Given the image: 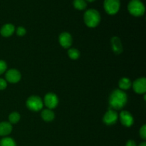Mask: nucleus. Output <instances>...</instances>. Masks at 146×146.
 <instances>
[{"label":"nucleus","instance_id":"1","mask_svg":"<svg viewBox=\"0 0 146 146\" xmlns=\"http://www.w3.org/2000/svg\"><path fill=\"white\" fill-rule=\"evenodd\" d=\"M128 101L127 94L121 89H115L109 97V105L111 109L121 110L126 105Z\"/></svg>","mask_w":146,"mask_h":146},{"label":"nucleus","instance_id":"2","mask_svg":"<svg viewBox=\"0 0 146 146\" xmlns=\"http://www.w3.org/2000/svg\"><path fill=\"white\" fill-rule=\"evenodd\" d=\"M84 20L87 27L89 28H95L101 22V15L97 10L91 9L85 12Z\"/></svg>","mask_w":146,"mask_h":146},{"label":"nucleus","instance_id":"3","mask_svg":"<svg viewBox=\"0 0 146 146\" xmlns=\"http://www.w3.org/2000/svg\"><path fill=\"white\" fill-rule=\"evenodd\" d=\"M128 10L134 17H141L145 13V6L140 0H131L128 4Z\"/></svg>","mask_w":146,"mask_h":146},{"label":"nucleus","instance_id":"4","mask_svg":"<svg viewBox=\"0 0 146 146\" xmlns=\"http://www.w3.org/2000/svg\"><path fill=\"white\" fill-rule=\"evenodd\" d=\"M27 108L32 111H38L42 109L44 106V102L39 96H31L29 97L26 102Z\"/></svg>","mask_w":146,"mask_h":146},{"label":"nucleus","instance_id":"5","mask_svg":"<svg viewBox=\"0 0 146 146\" xmlns=\"http://www.w3.org/2000/svg\"><path fill=\"white\" fill-rule=\"evenodd\" d=\"M104 7L105 11L110 15H114L119 11L121 7L120 0H104Z\"/></svg>","mask_w":146,"mask_h":146},{"label":"nucleus","instance_id":"6","mask_svg":"<svg viewBox=\"0 0 146 146\" xmlns=\"http://www.w3.org/2000/svg\"><path fill=\"white\" fill-rule=\"evenodd\" d=\"M118 119V115L116 111L113 109L110 108L104 115L103 121L107 125H114Z\"/></svg>","mask_w":146,"mask_h":146},{"label":"nucleus","instance_id":"7","mask_svg":"<svg viewBox=\"0 0 146 146\" xmlns=\"http://www.w3.org/2000/svg\"><path fill=\"white\" fill-rule=\"evenodd\" d=\"M44 103L48 109H54L58 106V98L54 93H48L44 96Z\"/></svg>","mask_w":146,"mask_h":146},{"label":"nucleus","instance_id":"8","mask_svg":"<svg viewBox=\"0 0 146 146\" xmlns=\"http://www.w3.org/2000/svg\"><path fill=\"white\" fill-rule=\"evenodd\" d=\"M5 78L6 81H8V82L11 83V84H16V83H18L21 80V73L18 70L11 68V69L8 70L6 72Z\"/></svg>","mask_w":146,"mask_h":146},{"label":"nucleus","instance_id":"9","mask_svg":"<svg viewBox=\"0 0 146 146\" xmlns=\"http://www.w3.org/2000/svg\"><path fill=\"white\" fill-rule=\"evenodd\" d=\"M134 91L136 94H143L146 92V79L145 77L137 78L132 84Z\"/></svg>","mask_w":146,"mask_h":146},{"label":"nucleus","instance_id":"10","mask_svg":"<svg viewBox=\"0 0 146 146\" xmlns=\"http://www.w3.org/2000/svg\"><path fill=\"white\" fill-rule=\"evenodd\" d=\"M121 124L125 127H131L133 125L134 119L130 112L127 111H123L119 115Z\"/></svg>","mask_w":146,"mask_h":146},{"label":"nucleus","instance_id":"11","mask_svg":"<svg viewBox=\"0 0 146 146\" xmlns=\"http://www.w3.org/2000/svg\"><path fill=\"white\" fill-rule=\"evenodd\" d=\"M58 41L59 44L63 48H68L72 44V36L71 34L68 32L61 33L58 37Z\"/></svg>","mask_w":146,"mask_h":146},{"label":"nucleus","instance_id":"12","mask_svg":"<svg viewBox=\"0 0 146 146\" xmlns=\"http://www.w3.org/2000/svg\"><path fill=\"white\" fill-rule=\"evenodd\" d=\"M15 31V27L11 24H6L0 29V34L4 37H9Z\"/></svg>","mask_w":146,"mask_h":146},{"label":"nucleus","instance_id":"13","mask_svg":"<svg viewBox=\"0 0 146 146\" xmlns=\"http://www.w3.org/2000/svg\"><path fill=\"white\" fill-rule=\"evenodd\" d=\"M111 46L113 51L115 54H120L123 52V46L118 37L114 36L111 38Z\"/></svg>","mask_w":146,"mask_h":146},{"label":"nucleus","instance_id":"14","mask_svg":"<svg viewBox=\"0 0 146 146\" xmlns=\"http://www.w3.org/2000/svg\"><path fill=\"white\" fill-rule=\"evenodd\" d=\"M12 131V125L9 122L0 123V136H7L9 135Z\"/></svg>","mask_w":146,"mask_h":146},{"label":"nucleus","instance_id":"15","mask_svg":"<svg viewBox=\"0 0 146 146\" xmlns=\"http://www.w3.org/2000/svg\"><path fill=\"white\" fill-rule=\"evenodd\" d=\"M54 117H55V115L51 109L46 108V109L43 110L41 112V118L44 121L51 122L54 119Z\"/></svg>","mask_w":146,"mask_h":146},{"label":"nucleus","instance_id":"16","mask_svg":"<svg viewBox=\"0 0 146 146\" xmlns=\"http://www.w3.org/2000/svg\"><path fill=\"white\" fill-rule=\"evenodd\" d=\"M118 85H119L121 90L123 91V90H128L132 86V83H131V80L126 77H123V78H121L118 82Z\"/></svg>","mask_w":146,"mask_h":146},{"label":"nucleus","instance_id":"17","mask_svg":"<svg viewBox=\"0 0 146 146\" xmlns=\"http://www.w3.org/2000/svg\"><path fill=\"white\" fill-rule=\"evenodd\" d=\"M0 146H17V143L13 138L4 137L0 141Z\"/></svg>","mask_w":146,"mask_h":146},{"label":"nucleus","instance_id":"18","mask_svg":"<svg viewBox=\"0 0 146 146\" xmlns=\"http://www.w3.org/2000/svg\"><path fill=\"white\" fill-rule=\"evenodd\" d=\"M74 7L78 10H84L86 8L87 4L85 0H74Z\"/></svg>","mask_w":146,"mask_h":146},{"label":"nucleus","instance_id":"19","mask_svg":"<svg viewBox=\"0 0 146 146\" xmlns=\"http://www.w3.org/2000/svg\"><path fill=\"white\" fill-rule=\"evenodd\" d=\"M68 55L69 58L72 60H76L79 58L80 52L76 48H70L68 51Z\"/></svg>","mask_w":146,"mask_h":146},{"label":"nucleus","instance_id":"20","mask_svg":"<svg viewBox=\"0 0 146 146\" xmlns=\"http://www.w3.org/2000/svg\"><path fill=\"white\" fill-rule=\"evenodd\" d=\"M20 114L18 112H13L9 115V121L11 124H15L19 121Z\"/></svg>","mask_w":146,"mask_h":146},{"label":"nucleus","instance_id":"21","mask_svg":"<svg viewBox=\"0 0 146 146\" xmlns=\"http://www.w3.org/2000/svg\"><path fill=\"white\" fill-rule=\"evenodd\" d=\"M7 68V63L3 60H0V75L4 74Z\"/></svg>","mask_w":146,"mask_h":146},{"label":"nucleus","instance_id":"22","mask_svg":"<svg viewBox=\"0 0 146 146\" xmlns=\"http://www.w3.org/2000/svg\"><path fill=\"white\" fill-rule=\"evenodd\" d=\"M16 32H17V34L18 36H24L26 34V33H27V30L25 29V28L23 27H19L17 29V31H16Z\"/></svg>","mask_w":146,"mask_h":146},{"label":"nucleus","instance_id":"23","mask_svg":"<svg viewBox=\"0 0 146 146\" xmlns=\"http://www.w3.org/2000/svg\"><path fill=\"white\" fill-rule=\"evenodd\" d=\"M140 136L143 140L146 139V125H143L140 129Z\"/></svg>","mask_w":146,"mask_h":146},{"label":"nucleus","instance_id":"24","mask_svg":"<svg viewBox=\"0 0 146 146\" xmlns=\"http://www.w3.org/2000/svg\"><path fill=\"white\" fill-rule=\"evenodd\" d=\"M7 86V81L4 78H0V91L4 90Z\"/></svg>","mask_w":146,"mask_h":146},{"label":"nucleus","instance_id":"25","mask_svg":"<svg viewBox=\"0 0 146 146\" xmlns=\"http://www.w3.org/2000/svg\"><path fill=\"white\" fill-rule=\"evenodd\" d=\"M125 146H137V145L135 141H133V140H129V141H127Z\"/></svg>","mask_w":146,"mask_h":146},{"label":"nucleus","instance_id":"26","mask_svg":"<svg viewBox=\"0 0 146 146\" xmlns=\"http://www.w3.org/2000/svg\"><path fill=\"white\" fill-rule=\"evenodd\" d=\"M138 146H146V143L145 142L141 143V144H139V145Z\"/></svg>","mask_w":146,"mask_h":146},{"label":"nucleus","instance_id":"27","mask_svg":"<svg viewBox=\"0 0 146 146\" xmlns=\"http://www.w3.org/2000/svg\"><path fill=\"white\" fill-rule=\"evenodd\" d=\"M87 1H90V2H91V1H95V0H87Z\"/></svg>","mask_w":146,"mask_h":146}]
</instances>
